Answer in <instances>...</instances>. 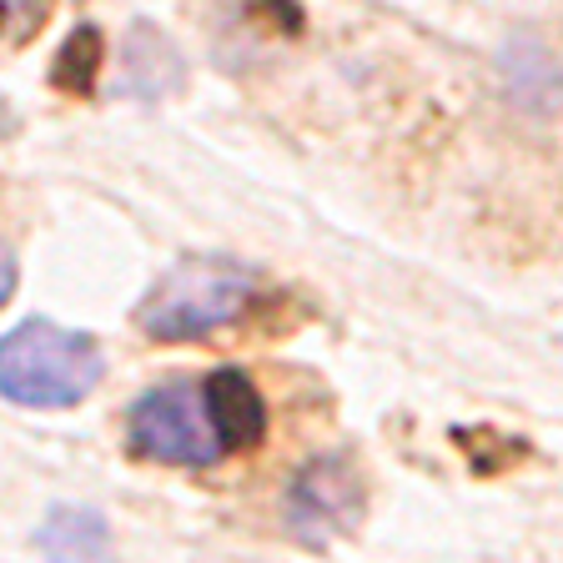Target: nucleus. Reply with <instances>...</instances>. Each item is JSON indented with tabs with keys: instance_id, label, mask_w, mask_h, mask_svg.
<instances>
[{
	"instance_id": "obj_1",
	"label": "nucleus",
	"mask_w": 563,
	"mask_h": 563,
	"mask_svg": "<svg viewBox=\"0 0 563 563\" xmlns=\"http://www.w3.org/2000/svg\"><path fill=\"white\" fill-rule=\"evenodd\" d=\"M101 373L106 357L91 332H70L46 317L0 332V398L21 408H76L96 393Z\"/></svg>"
},
{
	"instance_id": "obj_2",
	"label": "nucleus",
	"mask_w": 563,
	"mask_h": 563,
	"mask_svg": "<svg viewBox=\"0 0 563 563\" xmlns=\"http://www.w3.org/2000/svg\"><path fill=\"white\" fill-rule=\"evenodd\" d=\"M252 302V272L232 257H191L176 262L152 297L141 302L136 328L156 342H191L217 328H232Z\"/></svg>"
},
{
	"instance_id": "obj_3",
	"label": "nucleus",
	"mask_w": 563,
	"mask_h": 563,
	"mask_svg": "<svg viewBox=\"0 0 563 563\" xmlns=\"http://www.w3.org/2000/svg\"><path fill=\"white\" fill-rule=\"evenodd\" d=\"M126 448L152 463L197 468L227 453L222 422L211 408L207 377H172V383L141 393L126 412Z\"/></svg>"
},
{
	"instance_id": "obj_4",
	"label": "nucleus",
	"mask_w": 563,
	"mask_h": 563,
	"mask_svg": "<svg viewBox=\"0 0 563 563\" xmlns=\"http://www.w3.org/2000/svg\"><path fill=\"white\" fill-rule=\"evenodd\" d=\"M363 508V483L352 478V468L342 457H328V463H312L302 478L292 483V523L312 539H328V533H342L352 528Z\"/></svg>"
},
{
	"instance_id": "obj_5",
	"label": "nucleus",
	"mask_w": 563,
	"mask_h": 563,
	"mask_svg": "<svg viewBox=\"0 0 563 563\" xmlns=\"http://www.w3.org/2000/svg\"><path fill=\"white\" fill-rule=\"evenodd\" d=\"M41 553L51 563H117L111 549V528L96 508H51L41 523Z\"/></svg>"
},
{
	"instance_id": "obj_6",
	"label": "nucleus",
	"mask_w": 563,
	"mask_h": 563,
	"mask_svg": "<svg viewBox=\"0 0 563 563\" xmlns=\"http://www.w3.org/2000/svg\"><path fill=\"white\" fill-rule=\"evenodd\" d=\"M207 393H211V408H217V422H222L227 453L262 443V433H267V402L252 387V377L236 373V367H217V373H207Z\"/></svg>"
},
{
	"instance_id": "obj_7",
	"label": "nucleus",
	"mask_w": 563,
	"mask_h": 563,
	"mask_svg": "<svg viewBox=\"0 0 563 563\" xmlns=\"http://www.w3.org/2000/svg\"><path fill=\"white\" fill-rule=\"evenodd\" d=\"M11 292H15V257L11 252H0V307H5Z\"/></svg>"
},
{
	"instance_id": "obj_8",
	"label": "nucleus",
	"mask_w": 563,
	"mask_h": 563,
	"mask_svg": "<svg viewBox=\"0 0 563 563\" xmlns=\"http://www.w3.org/2000/svg\"><path fill=\"white\" fill-rule=\"evenodd\" d=\"M5 11H11V5H0V25H5Z\"/></svg>"
}]
</instances>
